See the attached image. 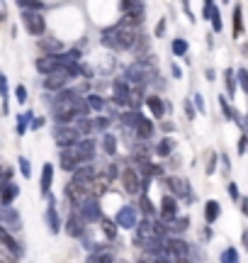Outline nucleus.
<instances>
[{"label":"nucleus","instance_id":"obj_1","mask_svg":"<svg viewBox=\"0 0 248 263\" xmlns=\"http://www.w3.org/2000/svg\"><path fill=\"white\" fill-rule=\"evenodd\" d=\"M136 39H139L136 29L127 27L122 22L115 25V27H107L105 32H102V44H105L107 49H112V51H129V49H134Z\"/></svg>","mask_w":248,"mask_h":263},{"label":"nucleus","instance_id":"obj_2","mask_svg":"<svg viewBox=\"0 0 248 263\" xmlns=\"http://www.w3.org/2000/svg\"><path fill=\"white\" fill-rule=\"evenodd\" d=\"M163 256L168 261H190V244L182 239H166L163 241Z\"/></svg>","mask_w":248,"mask_h":263},{"label":"nucleus","instance_id":"obj_3","mask_svg":"<svg viewBox=\"0 0 248 263\" xmlns=\"http://www.w3.org/2000/svg\"><path fill=\"white\" fill-rule=\"evenodd\" d=\"M78 100L80 98H76V100H56V105H54V120L58 124L73 122L78 117Z\"/></svg>","mask_w":248,"mask_h":263},{"label":"nucleus","instance_id":"obj_4","mask_svg":"<svg viewBox=\"0 0 248 263\" xmlns=\"http://www.w3.org/2000/svg\"><path fill=\"white\" fill-rule=\"evenodd\" d=\"M22 25L32 37H42L47 32V20L42 17L39 10H22Z\"/></svg>","mask_w":248,"mask_h":263},{"label":"nucleus","instance_id":"obj_5","mask_svg":"<svg viewBox=\"0 0 248 263\" xmlns=\"http://www.w3.org/2000/svg\"><path fill=\"white\" fill-rule=\"evenodd\" d=\"M54 139H56V144L64 149V146H73V144L80 141L83 137H80V132H78L73 124H56V127H54Z\"/></svg>","mask_w":248,"mask_h":263},{"label":"nucleus","instance_id":"obj_6","mask_svg":"<svg viewBox=\"0 0 248 263\" xmlns=\"http://www.w3.org/2000/svg\"><path fill=\"white\" fill-rule=\"evenodd\" d=\"M166 185H168V190H171L175 197H180V200H185V202H195V195H192V190H190V183H188L185 178L168 176V178H166Z\"/></svg>","mask_w":248,"mask_h":263},{"label":"nucleus","instance_id":"obj_7","mask_svg":"<svg viewBox=\"0 0 248 263\" xmlns=\"http://www.w3.org/2000/svg\"><path fill=\"white\" fill-rule=\"evenodd\" d=\"M80 212L78 215L83 217L86 222H100L102 219V207H100V197H88L86 202H80Z\"/></svg>","mask_w":248,"mask_h":263},{"label":"nucleus","instance_id":"obj_8","mask_svg":"<svg viewBox=\"0 0 248 263\" xmlns=\"http://www.w3.org/2000/svg\"><path fill=\"white\" fill-rule=\"evenodd\" d=\"M136 217H139L136 207H134V205H124V207H119L115 222H117V227H122V229H134V227H136V222H139Z\"/></svg>","mask_w":248,"mask_h":263},{"label":"nucleus","instance_id":"obj_9","mask_svg":"<svg viewBox=\"0 0 248 263\" xmlns=\"http://www.w3.org/2000/svg\"><path fill=\"white\" fill-rule=\"evenodd\" d=\"M73 149H76L80 163H90V161L95 159V139H90V137L76 141V144H73Z\"/></svg>","mask_w":248,"mask_h":263},{"label":"nucleus","instance_id":"obj_10","mask_svg":"<svg viewBox=\"0 0 248 263\" xmlns=\"http://www.w3.org/2000/svg\"><path fill=\"white\" fill-rule=\"evenodd\" d=\"M68 81H71V78L66 76V71L58 68V71H54V73H47V78H44V88L51 90V93H58L61 88H66Z\"/></svg>","mask_w":248,"mask_h":263},{"label":"nucleus","instance_id":"obj_11","mask_svg":"<svg viewBox=\"0 0 248 263\" xmlns=\"http://www.w3.org/2000/svg\"><path fill=\"white\" fill-rule=\"evenodd\" d=\"M122 183H124V190H127L129 195H139V193H141V176L134 168H124Z\"/></svg>","mask_w":248,"mask_h":263},{"label":"nucleus","instance_id":"obj_12","mask_svg":"<svg viewBox=\"0 0 248 263\" xmlns=\"http://www.w3.org/2000/svg\"><path fill=\"white\" fill-rule=\"evenodd\" d=\"M129 90H132V85L127 83L124 78H117L115 83H112V93H115V98H112V103L119 105V107H124V105H129Z\"/></svg>","mask_w":248,"mask_h":263},{"label":"nucleus","instance_id":"obj_13","mask_svg":"<svg viewBox=\"0 0 248 263\" xmlns=\"http://www.w3.org/2000/svg\"><path fill=\"white\" fill-rule=\"evenodd\" d=\"M58 166L64 171H76L80 166V159H78V154L73 146H64L61 154H58Z\"/></svg>","mask_w":248,"mask_h":263},{"label":"nucleus","instance_id":"obj_14","mask_svg":"<svg viewBox=\"0 0 248 263\" xmlns=\"http://www.w3.org/2000/svg\"><path fill=\"white\" fill-rule=\"evenodd\" d=\"M0 224L10 227V229H19V227H22V222H19V212L10 205H0Z\"/></svg>","mask_w":248,"mask_h":263},{"label":"nucleus","instance_id":"obj_15","mask_svg":"<svg viewBox=\"0 0 248 263\" xmlns=\"http://www.w3.org/2000/svg\"><path fill=\"white\" fill-rule=\"evenodd\" d=\"M47 200H49V207H47V227H49V232L51 234H58V229H61V219H58V212H56V197H51V195H47Z\"/></svg>","mask_w":248,"mask_h":263},{"label":"nucleus","instance_id":"obj_16","mask_svg":"<svg viewBox=\"0 0 248 263\" xmlns=\"http://www.w3.org/2000/svg\"><path fill=\"white\" fill-rule=\"evenodd\" d=\"M66 234L68 236H83L86 234V219L73 212V215L68 217V222H66Z\"/></svg>","mask_w":248,"mask_h":263},{"label":"nucleus","instance_id":"obj_17","mask_svg":"<svg viewBox=\"0 0 248 263\" xmlns=\"http://www.w3.org/2000/svg\"><path fill=\"white\" fill-rule=\"evenodd\" d=\"M178 215V202H175V197L173 195H166L161 197V222H168V219H173V217Z\"/></svg>","mask_w":248,"mask_h":263},{"label":"nucleus","instance_id":"obj_18","mask_svg":"<svg viewBox=\"0 0 248 263\" xmlns=\"http://www.w3.org/2000/svg\"><path fill=\"white\" fill-rule=\"evenodd\" d=\"M163 227H166V234H180L190 227V219L188 217H173L168 222H163Z\"/></svg>","mask_w":248,"mask_h":263},{"label":"nucleus","instance_id":"obj_19","mask_svg":"<svg viewBox=\"0 0 248 263\" xmlns=\"http://www.w3.org/2000/svg\"><path fill=\"white\" fill-rule=\"evenodd\" d=\"M19 195L17 183H3L0 185V205H12V200Z\"/></svg>","mask_w":248,"mask_h":263},{"label":"nucleus","instance_id":"obj_20","mask_svg":"<svg viewBox=\"0 0 248 263\" xmlns=\"http://www.w3.org/2000/svg\"><path fill=\"white\" fill-rule=\"evenodd\" d=\"M153 132H156V127H153V122H151V120H146V117H141V122L134 127V134H136V139H139V141L151 139Z\"/></svg>","mask_w":248,"mask_h":263},{"label":"nucleus","instance_id":"obj_21","mask_svg":"<svg viewBox=\"0 0 248 263\" xmlns=\"http://www.w3.org/2000/svg\"><path fill=\"white\" fill-rule=\"evenodd\" d=\"M143 103H146V107L151 110V115L156 117V120H161L163 115H166V105H163V100L158 98V95H149V98H143Z\"/></svg>","mask_w":248,"mask_h":263},{"label":"nucleus","instance_id":"obj_22","mask_svg":"<svg viewBox=\"0 0 248 263\" xmlns=\"http://www.w3.org/2000/svg\"><path fill=\"white\" fill-rule=\"evenodd\" d=\"M51 183H54V166H51V163H44V168H42V180H39V188H42V195L44 197L49 195Z\"/></svg>","mask_w":248,"mask_h":263},{"label":"nucleus","instance_id":"obj_23","mask_svg":"<svg viewBox=\"0 0 248 263\" xmlns=\"http://www.w3.org/2000/svg\"><path fill=\"white\" fill-rule=\"evenodd\" d=\"M0 244L5 246V249H8V251H10L12 256H19V246H17V241L12 239V234L8 232V227H3V224H0Z\"/></svg>","mask_w":248,"mask_h":263},{"label":"nucleus","instance_id":"obj_24","mask_svg":"<svg viewBox=\"0 0 248 263\" xmlns=\"http://www.w3.org/2000/svg\"><path fill=\"white\" fill-rule=\"evenodd\" d=\"M95 166H93V163H86V166H83V163H80V166H78L76 171H73V178L71 180H90V178H95Z\"/></svg>","mask_w":248,"mask_h":263},{"label":"nucleus","instance_id":"obj_25","mask_svg":"<svg viewBox=\"0 0 248 263\" xmlns=\"http://www.w3.org/2000/svg\"><path fill=\"white\" fill-rule=\"evenodd\" d=\"M219 215H221L219 202H217V200H210V202L204 205V219H207V224H214V222L219 219Z\"/></svg>","mask_w":248,"mask_h":263},{"label":"nucleus","instance_id":"obj_26","mask_svg":"<svg viewBox=\"0 0 248 263\" xmlns=\"http://www.w3.org/2000/svg\"><path fill=\"white\" fill-rule=\"evenodd\" d=\"M171 151H173V139L171 137H166V139H161L158 144H156L153 154H156V156H161V159H166V156H171Z\"/></svg>","mask_w":248,"mask_h":263},{"label":"nucleus","instance_id":"obj_27","mask_svg":"<svg viewBox=\"0 0 248 263\" xmlns=\"http://www.w3.org/2000/svg\"><path fill=\"white\" fill-rule=\"evenodd\" d=\"M0 98H3V112H8L10 110V103H8L10 90H8V78H5L3 71H0Z\"/></svg>","mask_w":248,"mask_h":263},{"label":"nucleus","instance_id":"obj_28","mask_svg":"<svg viewBox=\"0 0 248 263\" xmlns=\"http://www.w3.org/2000/svg\"><path fill=\"white\" fill-rule=\"evenodd\" d=\"M102 151H105L107 156H115L117 154V137L115 134H105V137H102Z\"/></svg>","mask_w":248,"mask_h":263},{"label":"nucleus","instance_id":"obj_29","mask_svg":"<svg viewBox=\"0 0 248 263\" xmlns=\"http://www.w3.org/2000/svg\"><path fill=\"white\" fill-rule=\"evenodd\" d=\"M224 85H226V93L234 98V93H236V71H231V68L224 71Z\"/></svg>","mask_w":248,"mask_h":263},{"label":"nucleus","instance_id":"obj_30","mask_svg":"<svg viewBox=\"0 0 248 263\" xmlns=\"http://www.w3.org/2000/svg\"><path fill=\"white\" fill-rule=\"evenodd\" d=\"M100 224H102V232H105L107 239H110V241H115V239H117V229H119V227H117V222H110V219H105V217H102V219H100Z\"/></svg>","mask_w":248,"mask_h":263},{"label":"nucleus","instance_id":"obj_31","mask_svg":"<svg viewBox=\"0 0 248 263\" xmlns=\"http://www.w3.org/2000/svg\"><path fill=\"white\" fill-rule=\"evenodd\" d=\"M141 100H143V90L141 88H132V90H129V107H132V110H139V107H141Z\"/></svg>","mask_w":248,"mask_h":263},{"label":"nucleus","instance_id":"obj_32","mask_svg":"<svg viewBox=\"0 0 248 263\" xmlns=\"http://www.w3.org/2000/svg\"><path fill=\"white\" fill-rule=\"evenodd\" d=\"M86 103H88V107H90V110H95V112H100V110H105V100H102V95H97V93L88 95V98H86Z\"/></svg>","mask_w":248,"mask_h":263},{"label":"nucleus","instance_id":"obj_33","mask_svg":"<svg viewBox=\"0 0 248 263\" xmlns=\"http://www.w3.org/2000/svg\"><path fill=\"white\" fill-rule=\"evenodd\" d=\"M219 107H221V112H224L226 120H236V122H239V115L234 112V107L229 105V100H226L224 95H219Z\"/></svg>","mask_w":248,"mask_h":263},{"label":"nucleus","instance_id":"obj_34","mask_svg":"<svg viewBox=\"0 0 248 263\" xmlns=\"http://www.w3.org/2000/svg\"><path fill=\"white\" fill-rule=\"evenodd\" d=\"M171 51H173V57H185L188 54V42L185 39H173V44H171Z\"/></svg>","mask_w":248,"mask_h":263},{"label":"nucleus","instance_id":"obj_35","mask_svg":"<svg viewBox=\"0 0 248 263\" xmlns=\"http://www.w3.org/2000/svg\"><path fill=\"white\" fill-rule=\"evenodd\" d=\"M141 112H136V110H129V112H124L122 115V122L127 124V127H136V124L141 122Z\"/></svg>","mask_w":248,"mask_h":263},{"label":"nucleus","instance_id":"obj_36","mask_svg":"<svg viewBox=\"0 0 248 263\" xmlns=\"http://www.w3.org/2000/svg\"><path fill=\"white\" fill-rule=\"evenodd\" d=\"M139 207H141V212L146 215V219H153L156 217V207L151 205V200L146 195H141V200H139Z\"/></svg>","mask_w":248,"mask_h":263},{"label":"nucleus","instance_id":"obj_37","mask_svg":"<svg viewBox=\"0 0 248 263\" xmlns=\"http://www.w3.org/2000/svg\"><path fill=\"white\" fill-rule=\"evenodd\" d=\"M243 32V15H241V8L236 5L234 8V37H241Z\"/></svg>","mask_w":248,"mask_h":263},{"label":"nucleus","instance_id":"obj_38","mask_svg":"<svg viewBox=\"0 0 248 263\" xmlns=\"http://www.w3.org/2000/svg\"><path fill=\"white\" fill-rule=\"evenodd\" d=\"M15 3H17L22 10H39V12H42V10L47 8L42 0H15Z\"/></svg>","mask_w":248,"mask_h":263},{"label":"nucleus","instance_id":"obj_39","mask_svg":"<svg viewBox=\"0 0 248 263\" xmlns=\"http://www.w3.org/2000/svg\"><path fill=\"white\" fill-rule=\"evenodd\" d=\"M42 49H44L47 54H61V51H64V44H61V42H56V39H49V42H44V44H42Z\"/></svg>","mask_w":248,"mask_h":263},{"label":"nucleus","instance_id":"obj_40","mask_svg":"<svg viewBox=\"0 0 248 263\" xmlns=\"http://www.w3.org/2000/svg\"><path fill=\"white\" fill-rule=\"evenodd\" d=\"M221 263H239V251L229 246V249H224V254H221Z\"/></svg>","mask_w":248,"mask_h":263},{"label":"nucleus","instance_id":"obj_41","mask_svg":"<svg viewBox=\"0 0 248 263\" xmlns=\"http://www.w3.org/2000/svg\"><path fill=\"white\" fill-rule=\"evenodd\" d=\"M76 129L80 132V137H83V134H90V132H93V120L80 117V120H78V124H76Z\"/></svg>","mask_w":248,"mask_h":263},{"label":"nucleus","instance_id":"obj_42","mask_svg":"<svg viewBox=\"0 0 248 263\" xmlns=\"http://www.w3.org/2000/svg\"><path fill=\"white\" fill-rule=\"evenodd\" d=\"M29 120H32V112H25L17 117V134H25L29 127Z\"/></svg>","mask_w":248,"mask_h":263},{"label":"nucleus","instance_id":"obj_43","mask_svg":"<svg viewBox=\"0 0 248 263\" xmlns=\"http://www.w3.org/2000/svg\"><path fill=\"white\" fill-rule=\"evenodd\" d=\"M212 29H214V32H221V29H224V22H221V15H219V8H214L212 10Z\"/></svg>","mask_w":248,"mask_h":263},{"label":"nucleus","instance_id":"obj_44","mask_svg":"<svg viewBox=\"0 0 248 263\" xmlns=\"http://www.w3.org/2000/svg\"><path fill=\"white\" fill-rule=\"evenodd\" d=\"M88 263H115V256L112 254H93L88 258Z\"/></svg>","mask_w":248,"mask_h":263},{"label":"nucleus","instance_id":"obj_45","mask_svg":"<svg viewBox=\"0 0 248 263\" xmlns=\"http://www.w3.org/2000/svg\"><path fill=\"white\" fill-rule=\"evenodd\" d=\"M236 83H241V90L248 93V71L246 68H239V71H236Z\"/></svg>","mask_w":248,"mask_h":263},{"label":"nucleus","instance_id":"obj_46","mask_svg":"<svg viewBox=\"0 0 248 263\" xmlns=\"http://www.w3.org/2000/svg\"><path fill=\"white\" fill-rule=\"evenodd\" d=\"M110 129V120L107 117H95L93 120V132H107Z\"/></svg>","mask_w":248,"mask_h":263},{"label":"nucleus","instance_id":"obj_47","mask_svg":"<svg viewBox=\"0 0 248 263\" xmlns=\"http://www.w3.org/2000/svg\"><path fill=\"white\" fill-rule=\"evenodd\" d=\"M17 166H19V171H22V176H25V178H29V176H32V168H29V161L25 159V156H19V159H17Z\"/></svg>","mask_w":248,"mask_h":263},{"label":"nucleus","instance_id":"obj_48","mask_svg":"<svg viewBox=\"0 0 248 263\" xmlns=\"http://www.w3.org/2000/svg\"><path fill=\"white\" fill-rule=\"evenodd\" d=\"M15 95H17V103H27V88H25V85H17V88H15Z\"/></svg>","mask_w":248,"mask_h":263},{"label":"nucleus","instance_id":"obj_49","mask_svg":"<svg viewBox=\"0 0 248 263\" xmlns=\"http://www.w3.org/2000/svg\"><path fill=\"white\" fill-rule=\"evenodd\" d=\"M217 8V5H214V0H204V10H202V17L204 20H210L212 17V10Z\"/></svg>","mask_w":248,"mask_h":263},{"label":"nucleus","instance_id":"obj_50","mask_svg":"<svg viewBox=\"0 0 248 263\" xmlns=\"http://www.w3.org/2000/svg\"><path fill=\"white\" fill-rule=\"evenodd\" d=\"M207 176H212L214 171H217V154H210V161H207Z\"/></svg>","mask_w":248,"mask_h":263},{"label":"nucleus","instance_id":"obj_51","mask_svg":"<svg viewBox=\"0 0 248 263\" xmlns=\"http://www.w3.org/2000/svg\"><path fill=\"white\" fill-rule=\"evenodd\" d=\"M44 122H47L44 117H32V120H29V129H42Z\"/></svg>","mask_w":248,"mask_h":263},{"label":"nucleus","instance_id":"obj_52","mask_svg":"<svg viewBox=\"0 0 248 263\" xmlns=\"http://www.w3.org/2000/svg\"><path fill=\"white\" fill-rule=\"evenodd\" d=\"M236 149H239V154H246V151H248V137H246V134H241L239 144H236Z\"/></svg>","mask_w":248,"mask_h":263},{"label":"nucleus","instance_id":"obj_53","mask_svg":"<svg viewBox=\"0 0 248 263\" xmlns=\"http://www.w3.org/2000/svg\"><path fill=\"white\" fill-rule=\"evenodd\" d=\"M195 110H200V112H207V107H204V98L200 93L195 95Z\"/></svg>","mask_w":248,"mask_h":263},{"label":"nucleus","instance_id":"obj_54","mask_svg":"<svg viewBox=\"0 0 248 263\" xmlns=\"http://www.w3.org/2000/svg\"><path fill=\"white\" fill-rule=\"evenodd\" d=\"M156 37H163L166 34V20H158V25H156V32H153Z\"/></svg>","mask_w":248,"mask_h":263},{"label":"nucleus","instance_id":"obj_55","mask_svg":"<svg viewBox=\"0 0 248 263\" xmlns=\"http://www.w3.org/2000/svg\"><path fill=\"white\" fill-rule=\"evenodd\" d=\"M117 173H119V168H117V163H110V166H107V180H112L117 176Z\"/></svg>","mask_w":248,"mask_h":263},{"label":"nucleus","instance_id":"obj_56","mask_svg":"<svg viewBox=\"0 0 248 263\" xmlns=\"http://www.w3.org/2000/svg\"><path fill=\"white\" fill-rule=\"evenodd\" d=\"M180 3H182V10H185V15H188V17L195 22V15H192V10H190V0H180Z\"/></svg>","mask_w":248,"mask_h":263},{"label":"nucleus","instance_id":"obj_57","mask_svg":"<svg viewBox=\"0 0 248 263\" xmlns=\"http://www.w3.org/2000/svg\"><path fill=\"white\" fill-rule=\"evenodd\" d=\"M229 195L234 197V200H236V202H239V188H236V183H229Z\"/></svg>","mask_w":248,"mask_h":263},{"label":"nucleus","instance_id":"obj_58","mask_svg":"<svg viewBox=\"0 0 248 263\" xmlns=\"http://www.w3.org/2000/svg\"><path fill=\"white\" fill-rule=\"evenodd\" d=\"M171 73H173V78H182V71L178 64H171Z\"/></svg>","mask_w":248,"mask_h":263},{"label":"nucleus","instance_id":"obj_59","mask_svg":"<svg viewBox=\"0 0 248 263\" xmlns=\"http://www.w3.org/2000/svg\"><path fill=\"white\" fill-rule=\"evenodd\" d=\"M185 112H188V117H190V120H195V107H192L190 103H185Z\"/></svg>","mask_w":248,"mask_h":263},{"label":"nucleus","instance_id":"obj_60","mask_svg":"<svg viewBox=\"0 0 248 263\" xmlns=\"http://www.w3.org/2000/svg\"><path fill=\"white\" fill-rule=\"evenodd\" d=\"M239 202H241V210L248 215V200H246V197H239Z\"/></svg>","mask_w":248,"mask_h":263},{"label":"nucleus","instance_id":"obj_61","mask_svg":"<svg viewBox=\"0 0 248 263\" xmlns=\"http://www.w3.org/2000/svg\"><path fill=\"white\" fill-rule=\"evenodd\" d=\"M243 246L248 249V229H243Z\"/></svg>","mask_w":248,"mask_h":263},{"label":"nucleus","instance_id":"obj_62","mask_svg":"<svg viewBox=\"0 0 248 263\" xmlns=\"http://www.w3.org/2000/svg\"><path fill=\"white\" fill-rule=\"evenodd\" d=\"M139 263H149V261H139Z\"/></svg>","mask_w":248,"mask_h":263},{"label":"nucleus","instance_id":"obj_63","mask_svg":"<svg viewBox=\"0 0 248 263\" xmlns=\"http://www.w3.org/2000/svg\"><path fill=\"white\" fill-rule=\"evenodd\" d=\"M221 3H229V0H221Z\"/></svg>","mask_w":248,"mask_h":263},{"label":"nucleus","instance_id":"obj_64","mask_svg":"<svg viewBox=\"0 0 248 263\" xmlns=\"http://www.w3.org/2000/svg\"><path fill=\"white\" fill-rule=\"evenodd\" d=\"M0 263H3V261H0Z\"/></svg>","mask_w":248,"mask_h":263}]
</instances>
